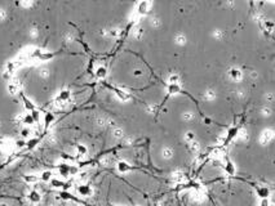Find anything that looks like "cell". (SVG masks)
Here are the masks:
<instances>
[{
    "label": "cell",
    "instance_id": "obj_1",
    "mask_svg": "<svg viewBox=\"0 0 275 206\" xmlns=\"http://www.w3.org/2000/svg\"><path fill=\"white\" fill-rule=\"evenodd\" d=\"M76 191H78V193L82 197H89L93 193L92 187H91V185H88V184H79Z\"/></svg>",
    "mask_w": 275,
    "mask_h": 206
},
{
    "label": "cell",
    "instance_id": "obj_2",
    "mask_svg": "<svg viewBox=\"0 0 275 206\" xmlns=\"http://www.w3.org/2000/svg\"><path fill=\"white\" fill-rule=\"evenodd\" d=\"M225 171L229 175H235V173H237V169H235V165L233 164V161L230 160V158H225Z\"/></svg>",
    "mask_w": 275,
    "mask_h": 206
},
{
    "label": "cell",
    "instance_id": "obj_3",
    "mask_svg": "<svg viewBox=\"0 0 275 206\" xmlns=\"http://www.w3.org/2000/svg\"><path fill=\"white\" fill-rule=\"evenodd\" d=\"M149 6H150V3L149 2H141V3H138V5H137V14L138 16L146 14L147 10H149Z\"/></svg>",
    "mask_w": 275,
    "mask_h": 206
},
{
    "label": "cell",
    "instance_id": "obj_4",
    "mask_svg": "<svg viewBox=\"0 0 275 206\" xmlns=\"http://www.w3.org/2000/svg\"><path fill=\"white\" fill-rule=\"evenodd\" d=\"M70 97H71V93H70V90H62V91L58 94L57 102H59V103H66V102H69Z\"/></svg>",
    "mask_w": 275,
    "mask_h": 206
},
{
    "label": "cell",
    "instance_id": "obj_5",
    "mask_svg": "<svg viewBox=\"0 0 275 206\" xmlns=\"http://www.w3.org/2000/svg\"><path fill=\"white\" fill-rule=\"evenodd\" d=\"M273 137H274L273 130H265L262 134H261V143H262V144H267L273 139Z\"/></svg>",
    "mask_w": 275,
    "mask_h": 206
},
{
    "label": "cell",
    "instance_id": "obj_6",
    "mask_svg": "<svg viewBox=\"0 0 275 206\" xmlns=\"http://www.w3.org/2000/svg\"><path fill=\"white\" fill-rule=\"evenodd\" d=\"M256 192H257V196L260 198H267L270 196V191H269V188H267V187H257Z\"/></svg>",
    "mask_w": 275,
    "mask_h": 206
},
{
    "label": "cell",
    "instance_id": "obj_7",
    "mask_svg": "<svg viewBox=\"0 0 275 206\" xmlns=\"http://www.w3.org/2000/svg\"><path fill=\"white\" fill-rule=\"evenodd\" d=\"M27 197H29V200H30L32 204H39L40 200H42V196H40V193H39L38 191H31Z\"/></svg>",
    "mask_w": 275,
    "mask_h": 206
},
{
    "label": "cell",
    "instance_id": "obj_8",
    "mask_svg": "<svg viewBox=\"0 0 275 206\" xmlns=\"http://www.w3.org/2000/svg\"><path fill=\"white\" fill-rule=\"evenodd\" d=\"M116 168H118V170L120 173H127V171H129L132 169V166L128 162H127V161H119L116 164Z\"/></svg>",
    "mask_w": 275,
    "mask_h": 206
},
{
    "label": "cell",
    "instance_id": "obj_9",
    "mask_svg": "<svg viewBox=\"0 0 275 206\" xmlns=\"http://www.w3.org/2000/svg\"><path fill=\"white\" fill-rule=\"evenodd\" d=\"M58 170H59V174H61L62 177H65V178L70 177V165H67V164L59 165L58 166Z\"/></svg>",
    "mask_w": 275,
    "mask_h": 206
},
{
    "label": "cell",
    "instance_id": "obj_10",
    "mask_svg": "<svg viewBox=\"0 0 275 206\" xmlns=\"http://www.w3.org/2000/svg\"><path fill=\"white\" fill-rule=\"evenodd\" d=\"M229 75H230V77L233 79V80H235V81H239L241 79V76H243L241 71L238 70V68H231L230 72H229Z\"/></svg>",
    "mask_w": 275,
    "mask_h": 206
},
{
    "label": "cell",
    "instance_id": "obj_11",
    "mask_svg": "<svg viewBox=\"0 0 275 206\" xmlns=\"http://www.w3.org/2000/svg\"><path fill=\"white\" fill-rule=\"evenodd\" d=\"M172 179H173L174 183H184L185 174L182 171H176V173H173V174H172Z\"/></svg>",
    "mask_w": 275,
    "mask_h": 206
},
{
    "label": "cell",
    "instance_id": "obj_12",
    "mask_svg": "<svg viewBox=\"0 0 275 206\" xmlns=\"http://www.w3.org/2000/svg\"><path fill=\"white\" fill-rule=\"evenodd\" d=\"M52 185L55 188H69V185L66 184L65 182H62V181H58V179H52Z\"/></svg>",
    "mask_w": 275,
    "mask_h": 206
},
{
    "label": "cell",
    "instance_id": "obj_13",
    "mask_svg": "<svg viewBox=\"0 0 275 206\" xmlns=\"http://www.w3.org/2000/svg\"><path fill=\"white\" fill-rule=\"evenodd\" d=\"M238 133H239V130H238V128H231L229 131H227V137H226V141L229 142V141H231L233 138H235L237 135H238Z\"/></svg>",
    "mask_w": 275,
    "mask_h": 206
},
{
    "label": "cell",
    "instance_id": "obj_14",
    "mask_svg": "<svg viewBox=\"0 0 275 206\" xmlns=\"http://www.w3.org/2000/svg\"><path fill=\"white\" fill-rule=\"evenodd\" d=\"M53 120H55V115H53L52 112H47L45 116H44V124H45V126H49L53 122Z\"/></svg>",
    "mask_w": 275,
    "mask_h": 206
},
{
    "label": "cell",
    "instance_id": "obj_15",
    "mask_svg": "<svg viewBox=\"0 0 275 206\" xmlns=\"http://www.w3.org/2000/svg\"><path fill=\"white\" fill-rule=\"evenodd\" d=\"M52 171H49V170H45V171H43L42 173V175H40V179H42L43 182H49V181H52Z\"/></svg>",
    "mask_w": 275,
    "mask_h": 206
},
{
    "label": "cell",
    "instance_id": "obj_16",
    "mask_svg": "<svg viewBox=\"0 0 275 206\" xmlns=\"http://www.w3.org/2000/svg\"><path fill=\"white\" fill-rule=\"evenodd\" d=\"M189 148H190V151L192 152V154H198V152L200 151V146H199V143L196 141H192L189 144Z\"/></svg>",
    "mask_w": 275,
    "mask_h": 206
},
{
    "label": "cell",
    "instance_id": "obj_17",
    "mask_svg": "<svg viewBox=\"0 0 275 206\" xmlns=\"http://www.w3.org/2000/svg\"><path fill=\"white\" fill-rule=\"evenodd\" d=\"M106 74H107V71H106V68L103 67V66H99V67L96 70V76L99 77V79H103L106 76Z\"/></svg>",
    "mask_w": 275,
    "mask_h": 206
},
{
    "label": "cell",
    "instance_id": "obj_18",
    "mask_svg": "<svg viewBox=\"0 0 275 206\" xmlns=\"http://www.w3.org/2000/svg\"><path fill=\"white\" fill-rule=\"evenodd\" d=\"M173 150L172 148H163V151H162V155H163V157L164 158H167V160H169V158H172V156H173Z\"/></svg>",
    "mask_w": 275,
    "mask_h": 206
},
{
    "label": "cell",
    "instance_id": "obj_19",
    "mask_svg": "<svg viewBox=\"0 0 275 206\" xmlns=\"http://www.w3.org/2000/svg\"><path fill=\"white\" fill-rule=\"evenodd\" d=\"M36 144H39V138H32V139H30V141L26 143V146H27V148L29 150H32V148H35L36 147Z\"/></svg>",
    "mask_w": 275,
    "mask_h": 206
},
{
    "label": "cell",
    "instance_id": "obj_20",
    "mask_svg": "<svg viewBox=\"0 0 275 206\" xmlns=\"http://www.w3.org/2000/svg\"><path fill=\"white\" fill-rule=\"evenodd\" d=\"M168 83H169V85H178V83H180V76L178 75H171L169 76V79H168Z\"/></svg>",
    "mask_w": 275,
    "mask_h": 206
},
{
    "label": "cell",
    "instance_id": "obj_21",
    "mask_svg": "<svg viewBox=\"0 0 275 206\" xmlns=\"http://www.w3.org/2000/svg\"><path fill=\"white\" fill-rule=\"evenodd\" d=\"M76 151H78V155H80V156H84V155H87V152H88V150H87L84 144H78Z\"/></svg>",
    "mask_w": 275,
    "mask_h": 206
},
{
    "label": "cell",
    "instance_id": "obj_22",
    "mask_svg": "<svg viewBox=\"0 0 275 206\" xmlns=\"http://www.w3.org/2000/svg\"><path fill=\"white\" fill-rule=\"evenodd\" d=\"M174 41H176V44H178V45H184L186 43V36H184L182 34H178L176 37H174Z\"/></svg>",
    "mask_w": 275,
    "mask_h": 206
},
{
    "label": "cell",
    "instance_id": "obj_23",
    "mask_svg": "<svg viewBox=\"0 0 275 206\" xmlns=\"http://www.w3.org/2000/svg\"><path fill=\"white\" fill-rule=\"evenodd\" d=\"M38 177L36 175H25L23 177V181L26 182V183H36L38 182Z\"/></svg>",
    "mask_w": 275,
    "mask_h": 206
},
{
    "label": "cell",
    "instance_id": "obj_24",
    "mask_svg": "<svg viewBox=\"0 0 275 206\" xmlns=\"http://www.w3.org/2000/svg\"><path fill=\"white\" fill-rule=\"evenodd\" d=\"M180 90H181L180 85H168V93L169 94H177Z\"/></svg>",
    "mask_w": 275,
    "mask_h": 206
},
{
    "label": "cell",
    "instance_id": "obj_25",
    "mask_svg": "<svg viewBox=\"0 0 275 206\" xmlns=\"http://www.w3.org/2000/svg\"><path fill=\"white\" fill-rule=\"evenodd\" d=\"M23 102H25V107L27 108L29 111H34V110H35V106L32 104V102L29 101L27 98H25V97H23Z\"/></svg>",
    "mask_w": 275,
    "mask_h": 206
},
{
    "label": "cell",
    "instance_id": "obj_26",
    "mask_svg": "<svg viewBox=\"0 0 275 206\" xmlns=\"http://www.w3.org/2000/svg\"><path fill=\"white\" fill-rule=\"evenodd\" d=\"M116 94H118V97L122 99V101H127V99H129V95L127 94L125 91H123V90H119V89H116Z\"/></svg>",
    "mask_w": 275,
    "mask_h": 206
},
{
    "label": "cell",
    "instance_id": "obj_27",
    "mask_svg": "<svg viewBox=\"0 0 275 206\" xmlns=\"http://www.w3.org/2000/svg\"><path fill=\"white\" fill-rule=\"evenodd\" d=\"M185 139L190 143V142H192V141H195V134H194L192 131H187L186 134H185Z\"/></svg>",
    "mask_w": 275,
    "mask_h": 206
},
{
    "label": "cell",
    "instance_id": "obj_28",
    "mask_svg": "<svg viewBox=\"0 0 275 206\" xmlns=\"http://www.w3.org/2000/svg\"><path fill=\"white\" fill-rule=\"evenodd\" d=\"M23 124H27V125H32V124H35V121L32 120V117H31V115L30 114H27L25 117H23Z\"/></svg>",
    "mask_w": 275,
    "mask_h": 206
},
{
    "label": "cell",
    "instance_id": "obj_29",
    "mask_svg": "<svg viewBox=\"0 0 275 206\" xmlns=\"http://www.w3.org/2000/svg\"><path fill=\"white\" fill-rule=\"evenodd\" d=\"M8 90L10 91V94H16V93L18 91V85L17 84H10V85H8Z\"/></svg>",
    "mask_w": 275,
    "mask_h": 206
},
{
    "label": "cell",
    "instance_id": "obj_30",
    "mask_svg": "<svg viewBox=\"0 0 275 206\" xmlns=\"http://www.w3.org/2000/svg\"><path fill=\"white\" fill-rule=\"evenodd\" d=\"M31 117H32V120H34L35 122H38L39 121V119H40V115H39V112L36 111V110H34V111H31Z\"/></svg>",
    "mask_w": 275,
    "mask_h": 206
},
{
    "label": "cell",
    "instance_id": "obj_31",
    "mask_svg": "<svg viewBox=\"0 0 275 206\" xmlns=\"http://www.w3.org/2000/svg\"><path fill=\"white\" fill-rule=\"evenodd\" d=\"M123 135H124V131L122 130V129H115L114 130V137L115 138H123Z\"/></svg>",
    "mask_w": 275,
    "mask_h": 206
},
{
    "label": "cell",
    "instance_id": "obj_32",
    "mask_svg": "<svg viewBox=\"0 0 275 206\" xmlns=\"http://www.w3.org/2000/svg\"><path fill=\"white\" fill-rule=\"evenodd\" d=\"M99 164L103 165V166H107V165L110 164V157H109V156H105V157H102L101 160H99Z\"/></svg>",
    "mask_w": 275,
    "mask_h": 206
},
{
    "label": "cell",
    "instance_id": "obj_33",
    "mask_svg": "<svg viewBox=\"0 0 275 206\" xmlns=\"http://www.w3.org/2000/svg\"><path fill=\"white\" fill-rule=\"evenodd\" d=\"M78 171H79V169L76 168V166H74V165L71 166V165H70V175H76V174H78Z\"/></svg>",
    "mask_w": 275,
    "mask_h": 206
},
{
    "label": "cell",
    "instance_id": "obj_34",
    "mask_svg": "<svg viewBox=\"0 0 275 206\" xmlns=\"http://www.w3.org/2000/svg\"><path fill=\"white\" fill-rule=\"evenodd\" d=\"M59 196H61V198H63V200H70V198H72L69 192H61V195H59Z\"/></svg>",
    "mask_w": 275,
    "mask_h": 206
},
{
    "label": "cell",
    "instance_id": "obj_35",
    "mask_svg": "<svg viewBox=\"0 0 275 206\" xmlns=\"http://www.w3.org/2000/svg\"><path fill=\"white\" fill-rule=\"evenodd\" d=\"M260 206H271V204H270V201L267 200V198H262L261 202H260Z\"/></svg>",
    "mask_w": 275,
    "mask_h": 206
},
{
    "label": "cell",
    "instance_id": "obj_36",
    "mask_svg": "<svg viewBox=\"0 0 275 206\" xmlns=\"http://www.w3.org/2000/svg\"><path fill=\"white\" fill-rule=\"evenodd\" d=\"M184 119L185 120H191V119H194V114H191V112H185Z\"/></svg>",
    "mask_w": 275,
    "mask_h": 206
},
{
    "label": "cell",
    "instance_id": "obj_37",
    "mask_svg": "<svg viewBox=\"0 0 275 206\" xmlns=\"http://www.w3.org/2000/svg\"><path fill=\"white\" fill-rule=\"evenodd\" d=\"M135 34H136V37L137 39H141V36L144 35V29H137Z\"/></svg>",
    "mask_w": 275,
    "mask_h": 206
},
{
    "label": "cell",
    "instance_id": "obj_38",
    "mask_svg": "<svg viewBox=\"0 0 275 206\" xmlns=\"http://www.w3.org/2000/svg\"><path fill=\"white\" fill-rule=\"evenodd\" d=\"M110 35H112V36H119V35H120V30H118V29L111 30V31H110Z\"/></svg>",
    "mask_w": 275,
    "mask_h": 206
},
{
    "label": "cell",
    "instance_id": "obj_39",
    "mask_svg": "<svg viewBox=\"0 0 275 206\" xmlns=\"http://www.w3.org/2000/svg\"><path fill=\"white\" fill-rule=\"evenodd\" d=\"M205 97H207L208 99H212V98H214V93H213L212 90H208V91L205 93Z\"/></svg>",
    "mask_w": 275,
    "mask_h": 206
},
{
    "label": "cell",
    "instance_id": "obj_40",
    "mask_svg": "<svg viewBox=\"0 0 275 206\" xmlns=\"http://www.w3.org/2000/svg\"><path fill=\"white\" fill-rule=\"evenodd\" d=\"M262 115L264 116H270L271 115V110L270 108H264L262 110Z\"/></svg>",
    "mask_w": 275,
    "mask_h": 206
},
{
    "label": "cell",
    "instance_id": "obj_41",
    "mask_svg": "<svg viewBox=\"0 0 275 206\" xmlns=\"http://www.w3.org/2000/svg\"><path fill=\"white\" fill-rule=\"evenodd\" d=\"M159 25H160V22H159V19H158V18L151 19V26H155V27H158Z\"/></svg>",
    "mask_w": 275,
    "mask_h": 206
},
{
    "label": "cell",
    "instance_id": "obj_42",
    "mask_svg": "<svg viewBox=\"0 0 275 206\" xmlns=\"http://www.w3.org/2000/svg\"><path fill=\"white\" fill-rule=\"evenodd\" d=\"M21 134H22V137H23V138L29 137V135H30V130H29V129H23V130L21 131Z\"/></svg>",
    "mask_w": 275,
    "mask_h": 206
},
{
    "label": "cell",
    "instance_id": "obj_43",
    "mask_svg": "<svg viewBox=\"0 0 275 206\" xmlns=\"http://www.w3.org/2000/svg\"><path fill=\"white\" fill-rule=\"evenodd\" d=\"M16 146L21 148V147H23V146H26V143H25L23 141H17V142H16Z\"/></svg>",
    "mask_w": 275,
    "mask_h": 206
},
{
    "label": "cell",
    "instance_id": "obj_44",
    "mask_svg": "<svg viewBox=\"0 0 275 206\" xmlns=\"http://www.w3.org/2000/svg\"><path fill=\"white\" fill-rule=\"evenodd\" d=\"M105 122H106L105 119H98V120H97V124H98L99 126H103V125H105Z\"/></svg>",
    "mask_w": 275,
    "mask_h": 206
},
{
    "label": "cell",
    "instance_id": "obj_45",
    "mask_svg": "<svg viewBox=\"0 0 275 206\" xmlns=\"http://www.w3.org/2000/svg\"><path fill=\"white\" fill-rule=\"evenodd\" d=\"M140 75H142V71H141V70H136L135 71V76H140Z\"/></svg>",
    "mask_w": 275,
    "mask_h": 206
},
{
    "label": "cell",
    "instance_id": "obj_46",
    "mask_svg": "<svg viewBox=\"0 0 275 206\" xmlns=\"http://www.w3.org/2000/svg\"><path fill=\"white\" fill-rule=\"evenodd\" d=\"M5 17V13L3 12V9H0V19H3Z\"/></svg>",
    "mask_w": 275,
    "mask_h": 206
},
{
    "label": "cell",
    "instance_id": "obj_47",
    "mask_svg": "<svg viewBox=\"0 0 275 206\" xmlns=\"http://www.w3.org/2000/svg\"><path fill=\"white\" fill-rule=\"evenodd\" d=\"M0 206H6V205H4V204H2V205H0Z\"/></svg>",
    "mask_w": 275,
    "mask_h": 206
},
{
    "label": "cell",
    "instance_id": "obj_48",
    "mask_svg": "<svg viewBox=\"0 0 275 206\" xmlns=\"http://www.w3.org/2000/svg\"><path fill=\"white\" fill-rule=\"evenodd\" d=\"M0 155H2V151H0Z\"/></svg>",
    "mask_w": 275,
    "mask_h": 206
},
{
    "label": "cell",
    "instance_id": "obj_49",
    "mask_svg": "<svg viewBox=\"0 0 275 206\" xmlns=\"http://www.w3.org/2000/svg\"><path fill=\"white\" fill-rule=\"evenodd\" d=\"M111 206H115V205H111Z\"/></svg>",
    "mask_w": 275,
    "mask_h": 206
},
{
    "label": "cell",
    "instance_id": "obj_50",
    "mask_svg": "<svg viewBox=\"0 0 275 206\" xmlns=\"http://www.w3.org/2000/svg\"><path fill=\"white\" fill-rule=\"evenodd\" d=\"M75 206H79V205H75Z\"/></svg>",
    "mask_w": 275,
    "mask_h": 206
}]
</instances>
